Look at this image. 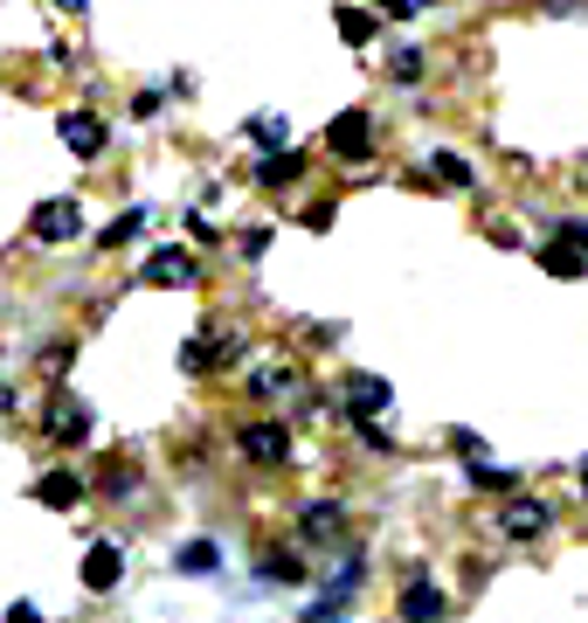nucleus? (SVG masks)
I'll return each instance as SVG.
<instances>
[{
    "label": "nucleus",
    "instance_id": "nucleus-1",
    "mask_svg": "<svg viewBox=\"0 0 588 623\" xmlns=\"http://www.w3.org/2000/svg\"><path fill=\"white\" fill-rule=\"evenodd\" d=\"M42 429H49V444H90V409H84L70 388H49Z\"/></svg>",
    "mask_w": 588,
    "mask_h": 623
},
{
    "label": "nucleus",
    "instance_id": "nucleus-2",
    "mask_svg": "<svg viewBox=\"0 0 588 623\" xmlns=\"http://www.w3.org/2000/svg\"><path fill=\"white\" fill-rule=\"evenodd\" d=\"M236 353H242V339H236V333H215V326H208V339H187L180 367H187V374H208V367H229Z\"/></svg>",
    "mask_w": 588,
    "mask_h": 623
},
{
    "label": "nucleus",
    "instance_id": "nucleus-3",
    "mask_svg": "<svg viewBox=\"0 0 588 623\" xmlns=\"http://www.w3.org/2000/svg\"><path fill=\"white\" fill-rule=\"evenodd\" d=\"M326 146L339 160H367L374 153V125H367V111H339L333 132H326Z\"/></svg>",
    "mask_w": 588,
    "mask_h": 623
},
{
    "label": "nucleus",
    "instance_id": "nucleus-4",
    "mask_svg": "<svg viewBox=\"0 0 588 623\" xmlns=\"http://www.w3.org/2000/svg\"><path fill=\"white\" fill-rule=\"evenodd\" d=\"M118 582H125V547L118 540H98V547H90V555H84V589H118Z\"/></svg>",
    "mask_w": 588,
    "mask_h": 623
},
{
    "label": "nucleus",
    "instance_id": "nucleus-5",
    "mask_svg": "<svg viewBox=\"0 0 588 623\" xmlns=\"http://www.w3.org/2000/svg\"><path fill=\"white\" fill-rule=\"evenodd\" d=\"M388 402H395V388L381 382V374H353V382H347V415H353V423L388 415Z\"/></svg>",
    "mask_w": 588,
    "mask_h": 623
},
{
    "label": "nucleus",
    "instance_id": "nucleus-6",
    "mask_svg": "<svg viewBox=\"0 0 588 623\" xmlns=\"http://www.w3.org/2000/svg\"><path fill=\"white\" fill-rule=\"evenodd\" d=\"M395 610H402L409 623H436V616L450 610V602H443V589H436L429 575H409V582H402V602H395Z\"/></svg>",
    "mask_w": 588,
    "mask_h": 623
},
{
    "label": "nucleus",
    "instance_id": "nucleus-7",
    "mask_svg": "<svg viewBox=\"0 0 588 623\" xmlns=\"http://www.w3.org/2000/svg\"><path fill=\"white\" fill-rule=\"evenodd\" d=\"M146 285L187 291V285H195V257H187V250H153V257H146Z\"/></svg>",
    "mask_w": 588,
    "mask_h": 623
},
{
    "label": "nucleus",
    "instance_id": "nucleus-8",
    "mask_svg": "<svg viewBox=\"0 0 588 623\" xmlns=\"http://www.w3.org/2000/svg\"><path fill=\"white\" fill-rule=\"evenodd\" d=\"M236 444H242V458H250V464H284V458H291V437H284L277 423H250Z\"/></svg>",
    "mask_w": 588,
    "mask_h": 623
},
{
    "label": "nucleus",
    "instance_id": "nucleus-9",
    "mask_svg": "<svg viewBox=\"0 0 588 623\" xmlns=\"http://www.w3.org/2000/svg\"><path fill=\"white\" fill-rule=\"evenodd\" d=\"M77 229H84V208L77 201H42V208H35V236H42V242H70Z\"/></svg>",
    "mask_w": 588,
    "mask_h": 623
},
{
    "label": "nucleus",
    "instance_id": "nucleus-10",
    "mask_svg": "<svg viewBox=\"0 0 588 623\" xmlns=\"http://www.w3.org/2000/svg\"><path fill=\"white\" fill-rule=\"evenodd\" d=\"M63 146L77 160H98L104 153V119H90V111H63Z\"/></svg>",
    "mask_w": 588,
    "mask_h": 623
},
{
    "label": "nucleus",
    "instance_id": "nucleus-11",
    "mask_svg": "<svg viewBox=\"0 0 588 623\" xmlns=\"http://www.w3.org/2000/svg\"><path fill=\"white\" fill-rule=\"evenodd\" d=\"M547 526V499H512V506H499V534L505 540H534Z\"/></svg>",
    "mask_w": 588,
    "mask_h": 623
},
{
    "label": "nucleus",
    "instance_id": "nucleus-12",
    "mask_svg": "<svg viewBox=\"0 0 588 623\" xmlns=\"http://www.w3.org/2000/svg\"><path fill=\"white\" fill-rule=\"evenodd\" d=\"M35 499H42L49 513H70V506H84V478L77 471H42V478H35Z\"/></svg>",
    "mask_w": 588,
    "mask_h": 623
},
{
    "label": "nucleus",
    "instance_id": "nucleus-13",
    "mask_svg": "<svg viewBox=\"0 0 588 623\" xmlns=\"http://www.w3.org/2000/svg\"><path fill=\"white\" fill-rule=\"evenodd\" d=\"M298 174H305V160H298V153H263L257 160V180L263 187H291Z\"/></svg>",
    "mask_w": 588,
    "mask_h": 623
},
{
    "label": "nucleus",
    "instance_id": "nucleus-14",
    "mask_svg": "<svg viewBox=\"0 0 588 623\" xmlns=\"http://www.w3.org/2000/svg\"><path fill=\"white\" fill-rule=\"evenodd\" d=\"M339 42L367 49V42H374V14H367V8H339Z\"/></svg>",
    "mask_w": 588,
    "mask_h": 623
},
{
    "label": "nucleus",
    "instance_id": "nucleus-15",
    "mask_svg": "<svg viewBox=\"0 0 588 623\" xmlns=\"http://www.w3.org/2000/svg\"><path fill=\"white\" fill-rule=\"evenodd\" d=\"M540 263H547V271H554V277H581V250H575V242H547V250H540Z\"/></svg>",
    "mask_w": 588,
    "mask_h": 623
},
{
    "label": "nucleus",
    "instance_id": "nucleus-16",
    "mask_svg": "<svg viewBox=\"0 0 588 623\" xmlns=\"http://www.w3.org/2000/svg\"><path fill=\"white\" fill-rule=\"evenodd\" d=\"M257 575H263V582H305V561L277 547V555H263V569H257Z\"/></svg>",
    "mask_w": 588,
    "mask_h": 623
},
{
    "label": "nucleus",
    "instance_id": "nucleus-17",
    "mask_svg": "<svg viewBox=\"0 0 588 623\" xmlns=\"http://www.w3.org/2000/svg\"><path fill=\"white\" fill-rule=\"evenodd\" d=\"M464 458H471V478H478L485 493H512V471H499V464H485V458H478V450H471V444H464Z\"/></svg>",
    "mask_w": 588,
    "mask_h": 623
},
{
    "label": "nucleus",
    "instance_id": "nucleus-18",
    "mask_svg": "<svg viewBox=\"0 0 588 623\" xmlns=\"http://www.w3.org/2000/svg\"><path fill=\"white\" fill-rule=\"evenodd\" d=\"M180 569H187V575H208V569H222L215 540H187V547H180Z\"/></svg>",
    "mask_w": 588,
    "mask_h": 623
},
{
    "label": "nucleus",
    "instance_id": "nucleus-19",
    "mask_svg": "<svg viewBox=\"0 0 588 623\" xmlns=\"http://www.w3.org/2000/svg\"><path fill=\"white\" fill-rule=\"evenodd\" d=\"M429 166H436V180H443V187H471V166H464L458 153H436Z\"/></svg>",
    "mask_w": 588,
    "mask_h": 623
},
{
    "label": "nucleus",
    "instance_id": "nucleus-20",
    "mask_svg": "<svg viewBox=\"0 0 588 623\" xmlns=\"http://www.w3.org/2000/svg\"><path fill=\"white\" fill-rule=\"evenodd\" d=\"M139 229H146V215H118V222L104 229V250H118V242H132Z\"/></svg>",
    "mask_w": 588,
    "mask_h": 623
},
{
    "label": "nucleus",
    "instance_id": "nucleus-21",
    "mask_svg": "<svg viewBox=\"0 0 588 623\" xmlns=\"http://www.w3.org/2000/svg\"><path fill=\"white\" fill-rule=\"evenodd\" d=\"M339 526V506L326 499V506H305V534H333Z\"/></svg>",
    "mask_w": 588,
    "mask_h": 623
},
{
    "label": "nucleus",
    "instance_id": "nucleus-22",
    "mask_svg": "<svg viewBox=\"0 0 588 623\" xmlns=\"http://www.w3.org/2000/svg\"><path fill=\"white\" fill-rule=\"evenodd\" d=\"M250 388H257V395H284V388H291V367H257Z\"/></svg>",
    "mask_w": 588,
    "mask_h": 623
},
{
    "label": "nucleus",
    "instance_id": "nucleus-23",
    "mask_svg": "<svg viewBox=\"0 0 588 623\" xmlns=\"http://www.w3.org/2000/svg\"><path fill=\"white\" fill-rule=\"evenodd\" d=\"M395 77H402V84L423 77V49H402V55H395Z\"/></svg>",
    "mask_w": 588,
    "mask_h": 623
},
{
    "label": "nucleus",
    "instance_id": "nucleus-24",
    "mask_svg": "<svg viewBox=\"0 0 588 623\" xmlns=\"http://www.w3.org/2000/svg\"><path fill=\"white\" fill-rule=\"evenodd\" d=\"M561 236H567V242H575V250L588 257V222H561Z\"/></svg>",
    "mask_w": 588,
    "mask_h": 623
},
{
    "label": "nucleus",
    "instance_id": "nucleus-25",
    "mask_svg": "<svg viewBox=\"0 0 588 623\" xmlns=\"http://www.w3.org/2000/svg\"><path fill=\"white\" fill-rule=\"evenodd\" d=\"M381 8L395 14V22H409V14H415V8H423V0H381Z\"/></svg>",
    "mask_w": 588,
    "mask_h": 623
},
{
    "label": "nucleus",
    "instance_id": "nucleus-26",
    "mask_svg": "<svg viewBox=\"0 0 588 623\" xmlns=\"http://www.w3.org/2000/svg\"><path fill=\"white\" fill-rule=\"evenodd\" d=\"M547 8H554V14H575V8H581V0H547Z\"/></svg>",
    "mask_w": 588,
    "mask_h": 623
},
{
    "label": "nucleus",
    "instance_id": "nucleus-27",
    "mask_svg": "<svg viewBox=\"0 0 588 623\" xmlns=\"http://www.w3.org/2000/svg\"><path fill=\"white\" fill-rule=\"evenodd\" d=\"M55 8H70V14H84V8H90V0H55Z\"/></svg>",
    "mask_w": 588,
    "mask_h": 623
},
{
    "label": "nucleus",
    "instance_id": "nucleus-28",
    "mask_svg": "<svg viewBox=\"0 0 588 623\" xmlns=\"http://www.w3.org/2000/svg\"><path fill=\"white\" fill-rule=\"evenodd\" d=\"M0 409H14V388L8 382H0Z\"/></svg>",
    "mask_w": 588,
    "mask_h": 623
},
{
    "label": "nucleus",
    "instance_id": "nucleus-29",
    "mask_svg": "<svg viewBox=\"0 0 588 623\" xmlns=\"http://www.w3.org/2000/svg\"><path fill=\"white\" fill-rule=\"evenodd\" d=\"M581 485H588V464H581Z\"/></svg>",
    "mask_w": 588,
    "mask_h": 623
}]
</instances>
